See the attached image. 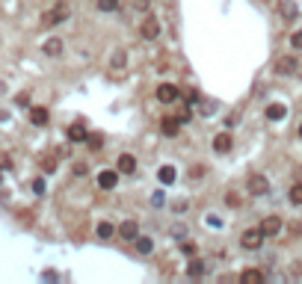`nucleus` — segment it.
I'll return each instance as SVG.
<instances>
[{
  "instance_id": "obj_8",
  "label": "nucleus",
  "mask_w": 302,
  "mask_h": 284,
  "mask_svg": "<svg viewBox=\"0 0 302 284\" xmlns=\"http://www.w3.org/2000/svg\"><path fill=\"white\" fill-rule=\"evenodd\" d=\"M249 192H252V195H267L269 181L264 178V175H252V178H249Z\"/></svg>"
},
{
  "instance_id": "obj_24",
  "label": "nucleus",
  "mask_w": 302,
  "mask_h": 284,
  "mask_svg": "<svg viewBox=\"0 0 302 284\" xmlns=\"http://www.w3.org/2000/svg\"><path fill=\"white\" fill-rule=\"evenodd\" d=\"M98 9L101 12H116L119 9V0H98Z\"/></svg>"
},
{
  "instance_id": "obj_17",
  "label": "nucleus",
  "mask_w": 302,
  "mask_h": 284,
  "mask_svg": "<svg viewBox=\"0 0 302 284\" xmlns=\"http://www.w3.org/2000/svg\"><path fill=\"white\" fill-rule=\"evenodd\" d=\"M175 178H178L175 166H160V169H157V181H160L163 187H169V184H175Z\"/></svg>"
},
{
  "instance_id": "obj_29",
  "label": "nucleus",
  "mask_w": 302,
  "mask_h": 284,
  "mask_svg": "<svg viewBox=\"0 0 302 284\" xmlns=\"http://www.w3.org/2000/svg\"><path fill=\"white\" fill-rule=\"evenodd\" d=\"M190 175H193V178H201V175H204V166H201V163H196V166H193V172H190Z\"/></svg>"
},
{
  "instance_id": "obj_16",
  "label": "nucleus",
  "mask_w": 302,
  "mask_h": 284,
  "mask_svg": "<svg viewBox=\"0 0 302 284\" xmlns=\"http://www.w3.org/2000/svg\"><path fill=\"white\" fill-rule=\"evenodd\" d=\"M95 234H98L101 240H113V237H119V228H116L113 222H98Z\"/></svg>"
},
{
  "instance_id": "obj_27",
  "label": "nucleus",
  "mask_w": 302,
  "mask_h": 284,
  "mask_svg": "<svg viewBox=\"0 0 302 284\" xmlns=\"http://www.w3.org/2000/svg\"><path fill=\"white\" fill-rule=\"evenodd\" d=\"M33 192H36V195L45 192V181H42V178H36V181H33Z\"/></svg>"
},
{
  "instance_id": "obj_19",
  "label": "nucleus",
  "mask_w": 302,
  "mask_h": 284,
  "mask_svg": "<svg viewBox=\"0 0 302 284\" xmlns=\"http://www.w3.org/2000/svg\"><path fill=\"white\" fill-rule=\"evenodd\" d=\"M45 54L48 57H60L63 54V39H48L45 42Z\"/></svg>"
},
{
  "instance_id": "obj_23",
  "label": "nucleus",
  "mask_w": 302,
  "mask_h": 284,
  "mask_svg": "<svg viewBox=\"0 0 302 284\" xmlns=\"http://www.w3.org/2000/svg\"><path fill=\"white\" fill-rule=\"evenodd\" d=\"M290 201H293L296 207H302V184H293V187H290Z\"/></svg>"
},
{
  "instance_id": "obj_1",
  "label": "nucleus",
  "mask_w": 302,
  "mask_h": 284,
  "mask_svg": "<svg viewBox=\"0 0 302 284\" xmlns=\"http://www.w3.org/2000/svg\"><path fill=\"white\" fill-rule=\"evenodd\" d=\"M264 240H267V234H264V231H261V225H258V228L243 231L240 246H243V249H249V252H255V249H261V246H264Z\"/></svg>"
},
{
  "instance_id": "obj_3",
  "label": "nucleus",
  "mask_w": 302,
  "mask_h": 284,
  "mask_svg": "<svg viewBox=\"0 0 302 284\" xmlns=\"http://www.w3.org/2000/svg\"><path fill=\"white\" fill-rule=\"evenodd\" d=\"M136 237H139V225L134 219H125L119 225V240H125V243H136Z\"/></svg>"
},
{
  "instance_id": "obj_30",
  "label": "nucleus",
  "mask_w": 302,
  "mask_h": 284,
  "mask_svg": "<svg viewBox=\"0 0 302 284\" xmlns=\"http://www.w3.org/2000/svg\"><path fill=\"white\" fill-rule=\"evenodd\" d=\"M178 119H181V125H190V119H193V113H190V110H184V113H181Z\"/></svg>"
},
{
  "instance_id": "obj_22",
  "label": "nucleus",
  "mask_w": 302,
  "mask_h": 284,
  "mask_svg": "<svg viewBox=\"0 0 302 284\" xmlns=\"http://www.w3.org/2000/svg\"><path fill=\"white\" fill-rule=\"evenodd\" d=\"M86 145H89L92 151H101V145H104V136H101V133H89V139H86Z\"/></svg>"
},
{
  "instance_id": "obj_5",
  "label": "nucleus",
  "mask_w": 302,
  "mask_h": 284,
  "mask_svg": "<svg viewBox=\"0 0 302 284\" xmlns=\"http://www.w3.org/2000/svg\"><path fill=\"white\" fill-rule=\"evenodd\" d=\"M116 184H119V169H104V172H98L101 189H116Z\"/></svg>"
},
{
  "instance_id": "obj_33",
  "label": "nucleus",
  "mask_w": 302,
  "mask_h": 284,
  "mask_svg": "<svg viewBox=\"0 0 302 284\" xmlns=\"http://www.w3.org/2000/svg\"><path fill=\"white\" fill-rule=\"evenodd\" d=\"M15 104H18V107H27V104H30V98H27V95H18V98H15Z\"/></svg>"
},
{
  "instance_id": "obj_28",
  "label": "nucleus",
  "mask_w": 302,
  "mask_h": 284,
  "mask_svg": "<svg viewBox=\"0 0 302 284\" xmlns=\"http://www.w3.org/2000/svg\"><path fill=\"white\" fill-rule=\"evenodd\" d=\"M181 252H184V254H196V246H193V243H181Z\"/></svg>"
},
{
  "instance_id": "obj_6",
  "label": "nucleus",
  "mask_w": 302,
  "mask_h": 284,
  "mask_svg": "<svg viewBox=\"0 0 302 284\" xmlns=\"http://www.w3.org/2000/svg\"><path fill=\"white\" fill-rule=\"evenodd\" d=\"M231 148H234L231 133H216V136H213V151H216V154H228Z\"/></svg>"
},
{
  "instance_id": "obj_18",
  "label": "nucleus",
  "mask_w": 302,
  "mask_h": 284,
  "mask_svg": "<svg viewBox=\"0 0 302 284\" xmlns=\"http://www.w3.org/2000/svg\"><path fill=\"white\" fill-rule=\"evenodd\" d=\"M240 281L243 284H261L264 281V272H261V269H243V272H240Z\"/></svg>"
},
{
  "instance_id": "obj_37",
  "label": "nucleus",
  "mask_w": 302,
  "mask_h": 284,
  "mask_svg": "<svg viewBox=\"0 0 302 284\" xmlns=\"http://www.w3.org/2000/svg\"><path fill=\"white\" fill-rule=\"evenodd\" d=\"M0 184H3V178H0Z\"/></svg>"
},
{
  "instance_id": "obj_10",
  "label": "nucleus",
  "mask_w": 302,
  "mask_h": 284,
  "mask_svg": "<svg viewBox=\"0 0 302 284\" xmlns=\"http://www.w3.org/2000/svg\"><path fill=\"white\" fill-rule=\"evenodd\" d=\"M154 95H157V101H160V104H172V101L178 98V86H172V83H160Z\"/></svg>"
},
{
  "instance_id": "obj_35",
  "label": "nucleus",
  "mask_w": 302,
  "mask_h": 284,
  "mask_svg": "<svg viewBox=\"0 0 302 284\" xmlns=\"http://www.w3.org/2000/svg\"><path fill=\"white\" fill-rule=\"evenodd\" d=\"M3 169H12V160H6V157L0 160V172H3Z\"/></svg>"
},
{
  "instance_id": "obj_36",
  "label": "nucleus",
  "mask_w": 302,
  "mask_h": 284,
  "mask_svg": "<svg viewBox=\"0 0 302 284\" xmlns=\"http://www.w3.org/2000/svg\"><path fill=\"white\" fill-rule=\"evenodd\" d=\"M299 136H302V125H299Z\"/></svg>"
},
{
  "instance_id": "obj_34",
  "label": "nucleus",
  "mask_w": 302,
  "mask_h": 284,
  "mask_svg": "<svg viewBox=\"0 0 302 284\" xmlns=\"http://www.w3.org/2000/svg\"><path fill=\"white\" fill-rule=\"evenodd\" d=\"M225 201H228V204H234V207H237V204H240V198H237L234 192H228V195H225Z\"/></svg>"
},
{
  "instance_id": "obj_32",
  "label": "nucleus",
  "mask_w": 302,
  "mask_h": 284,
  "mask_svg": "<svg viewBox=\"0 0 302 284\" xmlns=\"http://www.w3.org/2000/svg\"><path fill=\"white\" fill-rule=\"evenodd\" d=\"M134 6H136V9H142V12H148L151 3H148V0H134Z\"/></svg>"
},
{
  "instance_id": "obj_31",
  "label": "nucleus",
  "mask_w": 302,
  "mask_h": 284,
  "mask_svg": "<svg viewBox=\"0 0 302 284\" xmlns=\"http://www.w3.org/2000/svg\"><path fill=\"white\" fill-rule=\"evenodd\" d=\"M89 169H86V163H74V175H86Z\"/></svg>"
},
{
  "instance_id": "obj_11",
  "label": "nucleus",
  "mask_w": 302,
  "mask_h": 284,
  "mask_svg": "<svg viewBox=\"0 0 302 284\" xmlns=\"http://www.w3.org/2000/svg\"><path fill=\"white\" fill-rule=\"evenodd\" d=\"M284 116H287V107L284 104H269L267 110H264V119L267 122H284Z\"/></svg>"
},
{
  "instance_id": "obj_13",
  "label": "nucleus",
  "mask_w": 302,
  "mask_h": 284,
  "mask_svg": "<svg viewBox=\"0 0 302 284\" xmlns=\"http://www.w3.org/2000/svg\"><path fill=\"white\" fill-rule=\"evenodd\" d=\"M160 130H163L166 136H178V130H181V119H178V116H163Z\"/></svg>"
},
{
  "instance_id": "obj_9",
  "label": "nucleus",
  "mask_w": 302,
  "mask_h": 284,
  "mask_svg": "<svg viewBox=\"0 0 302 284\" xmlns=\"http://www.w3.org/2000/svg\"><path fill=\"white\" fill-rule=\"evenodd\" d=\"M261 231H264L267 237L281 234V216H264V219H261Z\"/></svg>"
},
{
  "instance_id": "obj_4",
  "label": "nucleus",
  "mask_w": 302,
  "mask_h": 284,
  "mask_svg": "<svg viewBox=\"0 0 302 284\" xmlns=\"http://www.w3.org/2000/svg\"><path fill=\"white\" fill-rule=\"evenodd\" d=\"M160 30H163V27H160V21H157V18H145V21H142V27H139V36H142V39H148V42H154V39L160 36Z\"/></svg>"
},
{
  "instance_id": "obj_20",
  "label": "nucleus",
  "mask_w": 302,
  "mask_h": 284,
  "mask_svg": "<svg viewBox=\"0 0 302 284\" xmlns=\"http://www.w3.org/2000/svg\"><path fill=\"white\" fill-rule=\"evenodd\" d=\"M136 252H139V254H151V252H154V240H151V237H136Z\"/></svg>"
},
{
  "instance_id": "obj_14",
  "label": "nucleus",
  "mask_w": 302,
  "mask_h": 284,
  "mask_svg": "<svg viewBox=\"0 0 302 284\" xmlns=\"http://www.w3.org/2000/svg\"><path fill=\"white\" fill-rule=\"evenodd\" d=\"M275 71H278V74H296V71H299V63H296L293 57H281V60L275 63Z\"/></svg>"
},
{
  "instance_id": "obj_7",
  "label": "nucleus",
  "mask_w": 302,
  "mask_h": 284,
  "mask_svg": "<svg viewBox=\"0 0 302 284\" xmlns=\"http://www.w3.org/2000/svg\"><path fill=\"white\" fill-rule=\"evenodd\" d=\"M66 136H68V142H86V139H89V130H86L83 122H74V125L66 130Z\"/></svg>"
},
{
  "instance_id": "obj_15",
  "label": "nucleus",
  "mask_w": 302,
  "mask_h": 284,
  "mask_svg": "<svg viewBox=\"0 0 302 284\" xmlns=\"http://www.w3.org/2000/svg\"><path fill=\"white\" fill-rule=\"evenodd\" d=\"M48 119H51V113H48L45 107H30V122H33L36 127H45Z\"/></svg>"
},
{
  "instance_id": "obj_25",
  "label": "nucleus",
  "mask_w": 302,
  "mask_h": 284,
  "mask_svg": "<svg viewBox=\"0 0 302 284\" xmlns=\"http://www.w3.org/2000/svg\"><path fill=\"white\" fill-rule=\"evenodd\" d=\"M290 48H293V51H302V30H296L290 36Z\"/></svg>"
},
{
  "instance_id": "obj_12",
  "label": "nucleus",
  "mask_w": 302,
  "mask_h": 284,
  "mask_svg": "<svg viewBox=\"0 0 302 284\" xmlns=\"http://www.w3.org/2000/svg\"><path fill=\"white\" fill-rule=\"evenodd\" d=\"M116 169H119L122 175H134L136 172V157L134 154H122V157L116 160Z\"/></svg>"
},
{
  "instance_id": "obj_21",
  "label": "nucleus",
  "mask_w": 302,
  "mask_h": 284,
  "mask_svg": "<svg viewBox=\"0 0 302 284\" xmlns=\"http://www.w3.org/2000/svg\"><path fill=\"white\" fill-rule=\"evenodd\" d=\"M187 275L190 278H199V275H204V260H190V266H187Z\"/></svg>"
},
{
  "instance_id": "obj_26",
  "label": "nucleus",
  "mask_w": 302,
  "mask_h": 284,
  "mask_svg": "<svg viewBox=\"0 0 302 284\" xmlns=\"http://www.w3.org/2000/svg\"><path fill=\"white\" fill-rule=\"evenodd\" d=\"M42 169H45V172H48V175H51V172H54V169H57V160H54V157L42 160Z\"/></svg>"
},
{
  "instance_id": "obj_2",
  "label": "nucleus",
  "mask_w": 302,
  "mask_h": 284,
  "mask_svg": "<svg viewBox=\"0 0 302 284\" xmlns=\"http://www.w3.org/2000/svg\"><path fill=\"white\" fill-rule=\"evenodd\" d=\"M68 21V6L66 3H60V6H54V9H48L45 15H42V24L45 27H57V24H63Z\"/></svg>"
}]
</instances>
